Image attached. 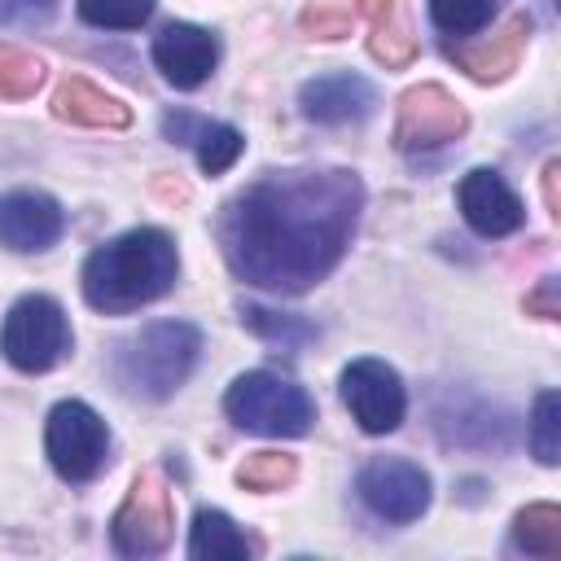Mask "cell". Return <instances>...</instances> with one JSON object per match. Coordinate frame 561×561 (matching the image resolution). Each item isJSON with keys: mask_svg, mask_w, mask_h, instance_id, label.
Masks as SVG:
<instances>
[{"mask_svg": "<svg viewBox=\"0 0 561 561\" xmlns=\"http://www.w3.org/2000/svg\"><path fill=\"white\" fill-rule=\"evenodd\" d=\"M351 31V13L342 4H329V0H316L307 13H302V35L311 39H342Z\"/></svg>", "mask_w": 561, "mask_h": 561, "instance_id": "4316f807", "label": "cell"}, {"mask_svg": "<svg viewBox=\"0 0 561 561\" xmlns=\"http://www.w3.org/2000/svg\"><path fill=\"white\" fill-rule=\"evenodd\" d=\"M298 105L316 123H359V118L373 114L377 92H373L368 79L342 70V75H316V79H307L302 92H298Z\"/></svg>", "mask_w": 561, "mask_h": 561, "instance_id": "5bb4252c", "label": "cell"}, {"mask_svg": "<svg viewBox=\"0 0 561 561\" xmlns=\"http://www.w3.org/2000/svg\"><path fill=\"white\" fill-rule=\"evenodd\" d=\"M513 543L530 557H561V508L557 504H526L513 517Z\"/></svg>", "mask_w": 561, "mask_h": 561, "instance_id": "d6986e66", "label": "cell"}, {"mask_svg": "<svg viewBox=\"0 0 561 561\" xmlns=\"http://www.w3.org/2000/svg\"><path fill=\"white\" fill-rule=\"evenodd\" d=\"M53 114L70 118V123H83V127H127L131 123V110L118 96L88 83V79H66L53 96Z\"/></svg>", "mask_w": 561, "mask_h": 561, "instance_id": "e0dca14e", "label": "cell"}, {"mask_svg": "<svg viewBox=\"0 0 561 561\" xmlns=\"http://www.w3.org/2000/svg\"><path fill=\"white\" fill-rule=\"evenodd\" d=\"M342 399H346L351 416L359 421V430H368V434H390L408 408L399 373L381 359H355L342 373Z\"/></svg>", "mask_w": 561, "mask_h": 561, "instance_id": "30bf717a", "label": "cell"}, {"mask_svg": "<svg viewBox=\"0 0 561 561\" xmlns=\"http://www.w3.org/2000/svg\"><path fill=\"white\" fill-rule=\"evenodd\" d=\"M359 206L364 184L342 167L267 171L224 206L219 245L241 280L272 294H302L346 254Z\"/></svg>", "mask_w": 561, "mask_h": 561, "instance_id": "6da1fadb", "label": "cell"}, {"mask_svg": "<svg viewBox=\"0 0 561 561\" xmlns=\"http://www.w3.org/2000/svg\"><path fill=\"white\" fill-rule=\"evenodd\" d=\"M495 9H500V0H430V18L447 35H473V31H482Z\"/></svg>", "mask_w": 561, "mask_h": 561, "instance_id": "484cf974", "label": "cell"}, {"mask_svg": "<svg viewBox=\"0 0 561 561\" xmlns=\"http://www.w3.org/2000/svg\"><path fill=\"white\" fill-rule=\"evenodd\" d=\"M526 39H530V18L526 13H513L491 39H473V44H447V57L473 75L478 83H495L504 79L508 70H517L522 53H526Z\"/></svg>", "mask_w": 561, "mask_h": 561, "instance_id": "9a60e30c", "label": "cell"}, {"mask_svg": "<svg viewBox=\"0 0 561 561\" xmlns=\"http://www.w3.org/2000/svg\"><path fill=\"white\" fill-rule=\"evenodd\" d=\"M202 351V333L184 320H162L149 324L145 333H136L123 351H118V381L140 394V399H167L184 386V377L193 373Z\"/></svg>", "mask_w": 561, "mask_h": 561, "instance_id": "3957f363", "label": "cell"}, {"mask_svg": "<svg viewBox=\"0 0 561 561\" xmlns=\"http://www.w3.org/2000/svg\"><path fill=\"white\" fill-rule=\"evenodd\" d=\"M228 416L250 430V434H267V438H298L311 430L316 408L307 399V390L280 373H241L228 394H224Z\"/></svg>", "mask_w": 561, "mask_h": 561, "instance_id": "277c9868", "label": "cell"}, {"mask_svg": "<svg viewBox=\"0 0 561 561\" xmlns=\"http://www.w3.org/2000/svg\"><path fill=\"white\" fill-rule=\"evenodd\" d=\"M530 447L543 465H557L561 460V394L557 390H543L535 399V416H530Z\"/></svg>", "mask_w": 561, "mask_h": 561, "instance_id": "cb8c5ba5", "label": "cell"}, {"mask_svg": "<svg viewBox=\"0 0 561 561\" xmlns=\"http://www.w3.org/2000/svg\"><path fill=\"white\" fill-rule=\"evenodd\" d=\"M0 351L13 368L22 373H44L53 368L66 351H70V324L66 311L44 298V294H26L9 307L4 324H0Z\"/></svg>", "mask_w": 561, "mask_h": 561, "instance_id": "5b68a950", "label": "cell"}, {"mask_svg": "<svg viewBox=\"0 0 561 561\" xmlns=\"http://www.w3.org/2000/svg\"><path fill=\"white\" fill-rule=\"evenodd\" d=\"M298 478V460L285 451H254L245 456V465L237 469V482L245 491H280Z\"/></svg>", "mask_w": 561, "mask_h": 561, "instance_id": "7402d4cb", "label": "cell"}, {"mask_svg": "<svg viewBox=\"0 0 561 561\" xmlns=\"http://www.w3.org/2000/svg\"><path fill=\"white\" fill-rule=\"evenodd\" d=\"M162 131H167L175 145H193L197 131H202V118H193V114H167V118H162Z\"/></svg>", "mask_w": 561, "mask_h": 561, "instance_id": "f546056e", "label": "cell"}, {"mask_svg": "<svg viewBox=\"0 0 561 561\" xmlns=\"http://www.w3.org/2000/svg\"><path fill=\"white\" fill-rule=\"evenodd\" d=\"M368 22V48L386 70H403L416 57V35L408 26V0H359Z\"/></svg>", "mask_w": 561, "mask_h": 561, "instance_id": "2e32d148", "label": "cell"}, {"mask_svg": "<svg viewBox=\"0 0 561 561\" xmlns=\"http://www.w3.org/2000/svg\"><path fill=\"white\" fill-rule=\"evenodd\" d=\"M175 241L162 228H131L114 241H105L83 263V298L96 311L123 316L153 298H162L175 285Z\"/></svg>", "mask_w": 561, "mask_h": 561, "instance_id": "7a4b0ae2", "label": "cell"}, {"mask_svg": "<svg viewBox=\"0 0 561 561\" xmlns=\"http://www.w3.org/2000/svg\"><path fill=\"white\" fill-rule=\"evenodd\" d=\"M526 311L539 316V320H561V280H557V276H543V280L526 294Z\"/></svg>", "mask_w": 561, "mask_h": 561, "instance_id": "f1b7e54d", "label": "cell"}, {"mask_svg": "<svg viewBox=\"0 0 561 561\" xmlns=\"http://www.w3.org/2000/svg\"><path fill=\"white\" fill-rule=\"evenodd\" d=\"M188 557H197V561H245V557H250V539L232 526L228 513L202 508V513L193 517Z\"/></svg>", "mask_w": 561, "mask_h": 561, "instance_id": "ac0fdd59", "label": "cell"}, {"mask_svg": "<svg viewBox=\"0 0 561 561\" xmlns=\"http://www.w3.org/2000/svg\"><path fill=\"white\" fill-rule=\"evenodd\" d=\"M153 61L158 70L175 83V88H197L210 79L215 61H219V39L206 26L193 22H167L153 35Z\"/></svg>", "mask_w": 561, "mask_h": 561, "instance_id": "8fae6325", "label": "cell"}, {"mask_svg": "<svg viewBox=\"0 0 561 561\" xmlns=\"http://www.w3.org/2000/svg\"><path fill=\"white\" fill-rule=\"evenodd\" d=\"M241 324L250 333H259L263 342L280 346V351H302L320 337V329L302 316H285V311H267V307H241Z\"/></svg>", "mask_w": 561, "mask_h": 561, "instance_id": "ffe728a7", "label": "cell"}, {"mask_svg": "<svg viewBox=\"0 0 561 561\" xmlns=\"http://www.w3.org/2000/svg\"><path fill=\"white\" fill-rule=\"evenodd\" d=\"M66 228L61 206L48 193H4L0 197V245L31 254L48 250Z\"/></svg>", "mask_w": 561, "mask_h": 561, "instance_id": "4fadbf2b", "label": "cell"}, {"mask_svg": "<svg viewBox=\"0 0 561 561\" xmlns=\"http://www.w3.org/2000/svg\"><path fill=\"white\" fill-rule=\"evenodd\" d=\"M175 530V513H171V491L162 486L158 473H140L123 500V508L114 513L110 539L123 557H153L171 543Z\"/></svg>", "mask_w": 561, "mask_h": 561, "instance_id": "52a82bcc", "label": "cell"}, {"mask_svg": "<svg viewBox=\"0 0 561 561\" xmlns=\"http://www.w3.org/2000/svg\"><path fill=\"white\" fill-rule=\"evenodd\" d=\"M557 175H561V162H548L543 167V202L552 215H561V202H557Z\"/></svg>", "mask_w": 561, "mask_h": 561, "instance_id": "4dcf8cb0", "label": "cell"}, {"mask_svg": "<svg viewBox=\"0 0 561 561\" xmlns=\"http://www.w3.org/2000/svg\"><path fill=\"white\" fill-rule=\"evenodd\" d=\"M44 447H48L53 469L66 482H88V478L101 473V465L110 456V430H105V421L88 403L66 399V403H57L48 412Z\"/></svg>", "mask_w": 561, "mask_h": 561, "instance_id": "8992f818", "label": "cell"}, {"mask_svg": "<svg viewBox=\"0 0 561 561\" xmlns=\"http://www.w3.org/2000/svg\"><path fill=\"white\" fill-rule=\"evenodd\" d=\"M57 0H0V26H44Z\"/></svg>", "mask_w": 561, "mask_h": 561, "instance_id": "83f0119b", "label": "cell"}, {"mask_svg": "<svg viewBox=\"0 0 561 561\" xmlns=\"http://www.w3.org/2000/svg\"><path fill=\"white\" fill-rule=\"evenodd\" d=\"M469 127V114L465 105L438 88V83H416L399 96V118H394V145L403 153H416V149H434V145H447V140H460Z\"/></svg>", "mask_w": 561, "mask_h": 561, "instance_id": "ba28073f", "label": "cell"}, {"mask_svg": "<svg viewBox=\"0 0 561 561\" xmlns=\"http://www.w3.org/2000/svg\"><path fill=\"white\" fill-rule=\"evenodd\" d=\"M456 202H460L465 224L473 232H482V237H508V232L522 228V202L504 184V175L491 171V167L469 171L460 180V188H456Z\"/></svg>", "mask_w": 561, "mask_h": 561, "instance_id": "7c38bea8", "label": "cell"}, {"mask_svg": "<svg viewBox=\"0 0 561 561\" xmlns=\"http://www.w3.org/2000/svg\"><path fill=\"white\" fill-rule=\"evenodd\" d=\"M193 145H197V162H202L206 175H224L241 158V149H245L241 131L228 127V123H202V131H197Z\"/></svg>", "mask_w": 561, "mask_h": 561, "instance_id": "44dd1931", "label": "cell"}, {"mask_svg": "<svg viewBox=\"0 0 561 561\" xmlns=\"http://www.w3.org/2000/svg\"><path fill=\"white\" fill-rule=\"evenodd\" d=\"M359 500L386 522H416L430 508V473L399 456H377L359 469Z\"/></svg>", "mask_w": 561, "mask_h": 561, "instance_id": "9c48e42d", "label": "cell"}, {"mask_svg": "<svg viewBox=\"0 0 561 561\" xmlns=\"http://www.w3.org/2000/svg\"><path fill=\"white\" fill-rule=\"evenodd\" d=\"M153 13V0H79V18L105 31H131L145 26Z\"/></svg>", "mask_w": 561, "mask_h": 561, "instance_id": "d4e9b609", "label": "cell"}, {"mask_svg": "<svg viewBox=\"0 0 561 561\" xmlns=\"http://www.w3.org/2000/svg\"><path fill=\"white\" fill-rule=\"evenodd\" d=\"M39 83H44V61H39L35 53H26V48L0 44V96L22 101V96H31Z\"/></svg>", "mask_w": 561, "mask_h": 561, "instance_id": "603a6c76", "label": "cell"}]
</instances>
